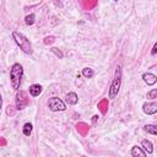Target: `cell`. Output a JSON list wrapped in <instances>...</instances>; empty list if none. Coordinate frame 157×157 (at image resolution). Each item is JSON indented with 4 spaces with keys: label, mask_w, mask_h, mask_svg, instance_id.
<instances>
[{
    "label": "cell",
    "mask_w": 157,
    "mask_h": 157,
    "mask_svg": "<svg viewBox=\"0 0 157 157\" xmlns=\"http://www.w3.org/2000/svg\"><path fill=\"white\" fill-rule=\"evenodd\" d=\"M22 77H23V66L18 63L12 64L10 69V83L15 91H18Z\"/></svg>",
    "instance_id": "cell-1"
},
{
    "label": "cell",
    "mask_w": 157,
    "mask_h": 157,
    "mask_svg": "<svg viewBox=\"0 0 157 157\" xmlns=\"http://www.w3.org/2000/svg\"><path fill=\"white\" fill-rule=\"evenodd\" d=\"M12 38H13V40H15V43L20 47V49L25 53V54H28V55H31L32 53H33V49H32V44H31V42H29V39L23 34V33H21V32H18V31H13L12 32Z\"/></svg>",
    "instance_id": "cell-2"
},
{
    "label": "cell",
    "mask_w": 157,
    "mask_h": 157,
    "mask_svg": "<svg viewBox=\"0 0 157 157\" xmlns=\"http://www.w3.org/2000/svg\"><path fill=\"white\" fill-rule=\"evenodd\" d=\"M120 86H121V66L118 65L117 69H115V74H114L113 81L110 83L109 91H108V97L110 99H113V98H115L118 96L119 90H120Z\"/></svg>",
    "instance_id": "cell-3"
},
{
    "label": "cell",
    "mask_w": 157,
    "mask_h": 157,
    "mask_svg": "<svg viewBox=\"0 0 157 157\" xmlns=\"http://www.w3.org/2000/svg\"><path fill=\"white\" fill-rule=\"evenodd\" d=\"M28 102H29V98H28L27 92L23 91V90L17 91V93H16V98H15L16 109H17V110H22V109H25V108L28 105Z\"/></svg>",
    "instance_id": "cell-4"
},
{
    "label": "cell",
    "mask_w": 157,
    "mask_h": 157,
    "mask_svg": "<svg viewBox=\"0 0 157 157\" xmlns=\"http://www.w3.org/2000/svg\"><path fill=\"white\" fill-rule=\"evenodd\" d=\"M49 110L52 112H63L66 109V105L64 103V101H61L59 97H52L49 98L48 103H47Z\"/></svg>",
    "instance_id": "cell-5"
},
{
    "label": "cell",
    "mask_w": 157,
    "mask_h": 157,
    "mask_svg": "<svg viewBox=\"0 0 157 157\" xmlns=\"http://www.w3.org/2000/svg\"><path fill=\"white\" fill-rule=\"evenodd\" d=\"M142 112L147 115H152L157 113V102H145L142 104Z\"/></svg>",
    "instance_id": "cell-6"
},
{
    "label": "cell",
    "mask_w": 157,
    "mask_h": 157,
    "mask_svg": "<svg viewBox=\"0 0 157 157\" xmlns=\"http://www.w3.org/2000/svg\"><path fill=\"white\" fill-rule=\"evenodd\" d=\"M76 130L78 131L80 135L86 136L88 134V131H90V125L87 123H85V121H78L76 124Z\"/></svg>",
    "instance_id": "cell-7"
},
{
    "label": "cell",
    "mask_w": 157,
    "mask_h": 157,
    "mask_svg": "<svg viewBox=\"0 0 157 157\" xmlns=\"http://www.w3.org/2000/svg\"><path fill=\"white\" fill-rule=\"evenodd\" d=\"M142 80L145 81V83H147L148 86H153L157 82V76L152 72H145L142 75Z\"/></svg>",
    "instance_id": "cell-8"
},
{
    "label": "cell",
    "mask_w": 157,
    "mask_h": 157,
    "mask_svg": "<svg viewBox=\"0 0 157 157\" xmlns=\"http://www.w3.org/2000/svg\"><path fill=\"white\" fill-rule=\"evenodd\" d=\"M65 99H66V103H67V104L75 105V104H77V102H78V96H77L75 92H69V93H66Z\"/></svg>",
    "instance_id": "cell-9"
},
{
    "label": "cell",
    "mask_w": 157,
    "mask_h": 157,
    "mask_svg": "<svg viewBox=\"0 0 157 157\" xmlns=\"http://www.w3.org/2000/svg\"><path fill=\"white\" fill-rule=\"evenodd\" d=\"M131 156L132 157H145L147 153H146V151L142 148V147H140V146H132V148H131Z\"/></svg>",
    "instance_id": "cell-10"
},
{
    "label": "cell",
    "mask_w": 157,
    "mask_h": 157,
    "mask_svg": "<svg viewBox=\"0 0 157 157\" xmlns=\"http://www.w3.org/2000/svg\"><path fill=\"white\" fill-rule=\"evenodd\" d=\"M42 91H43V87H42L40 85H38V83H33V85L29 86V94H31L32 97L39 96V94L42 93Z\"/></svg>",
    "instance_id": "cell-11"
},
{
    "label": "cell",
    "mask_w": 157,
    "mask_h": 157,
    "mask_svg": "<svg viewBox=\"0 0 157 157\" xmlns=\"http://www.w3.org/2000/svg\"><path fill=\"white\" fill-rule=\"evenodd\" d=\"M108 107H109V103H108V99H107V98H102V99L98 102V104H97V108L99 109V112H101L102 114H107Z\"/></svg>",
    "instance_id": "cell-12"
},
{
    "label": "cell",
    "mask_w": 157,
    "mask_h": 157,
    "mask_svg": "<svg viewBox=\"0 0 157 157\" xmlns=\"http://www.w3.org/2000/svg\"><path fill=\"white\" fill-rule=\"evenodd\" d=\"M141 147L146 151V153H148V155H151L152 152H153V144L150 141V140H147V139H144L142 141H141Z\"/></svg>",
    "instance_id": "cell-13"
},
{
    "label": "cell",
    "mask_w": 157,
    "mask_h": 157,
    "mask_svg": "<svg viewBox=\"0 0 157 157\" xmlns=\"http://www.w3.org/2000/svg\"><path fill=\"white\" fill-rule=\"evenodd\" d=\"M144 131L151 135H157V124H146L144 126Z\"/></svg>",
    "instance_id": "cell-14"
},
{
    "label": "cell",
    "mask_w": 157,
    "mask_h": 157,
    "mask_svg": "<svg viewBox=\"0 0 157 157\" xmlns=\"http://www.w3.org/2000/svg\"><path fill=\"white\" fill-rule=\"evenodd\" d=\"M82 76L86 77V78H91V77H93V76H94V71H93V69H91V67H83V69H82Z\"/></svg>",
    "instance_id": "cell-15"
},
{
    "label": "cell",
    "mask_w": 157,
    "mask_h": 157,
    "mask_svg": "<svg viewBox=\"0 0 157 157\" xmlns=\"http://www.w3.org/2000/svg\"><path fill=\"white\" fill-rule=\"evenodd\" d=\"M34 22H36V15L34 13H29L25 17V23L27 26H32V25H34Z\"/></svg>",
    "instance_id": "cell-16"
},
{
    "label": "cell",
    "mask_w": 157,
    "mask_h": 157,
    "mask_svg": "<svg viewBox=\"0 0 157 157\" xmlns=\"http://www.w3.org/2000/svg\"><path fill=\"white\" fill-rule=\"evenodd\" d=\"M32 129H33L32 124H31V123H26V124L23 125V128H22V132H23V135L29 136V135L32 134Z\"/></svg>",
    "instance_id": "cell-17"
},
{
    "label": "cell",
    "mask_w": 157,
    "mask_h": 157,
    "mask_svg": "<svg viewBox=\"0 0 157 157\" xmlns=\"http://www.w3.org/2000/svg\"><path fill=\"white\" fill-rule=\"evenodd\" d=\"M146 98L147 99H157V88H152L151 91H148L146 94Z\"/></svg>",
    "instance_id": "cell-18"
},
{
    "label": "cell",
    "mask_w": 157,
    "mask_h": 157,
    "mask_svg": "<svg viewBox=\"0 0 157 157\" xmlns=\"http://www.w3.org/2000/svg\"><path fill=\"white\" fill-rule=\"evenodd\" d=\"M50 52H52L53 54H55V56H58L59 59H63V58H64V54H63V52H61L59 48L53 47V48H50Z\"/></svg>",
    "instance_id": "cell-19"
},
{
    "label": "cell",
    "mask_w": 157,
    "mask_h": 157,
    "mask_svg": "<svg viewBox=\"0 0 157 157\" xmlns=\"http://www.w3.org/2000/svg\"><path fill=\"white\" fill-rule=\"evenodd\" d=\"M97 2H98V0H87V4H86L83 7H85L86 10H91V9L96 7Z\"/></svg>",
    "instance_id": "cell-20"
},
{
    "label": "cell",
    "mask_w": 157,
    "mask_h": 157,
    "mask_svg": "<svg viewBox=\"0 0 157 157\" xmlns=\"http://www.w3.org/2000/svg\"><path fill=\"white\" fill-rule=\"evenodd\" d=\"M55 42V37L54 36H47V37H44V39H43V43L45 44V45H50V44H53Z\"/></svg>",
    "instance_id": "cell-21"
},
{
    "label": "cell",
    "mask_w": 157,
    "mask_h": 157,
    "mask_svg": "<svg viewBox=\"0 0 157 157\" xmlns=\"http://www.w3.org/2000/svg\"><path fill=\"white\" fill-rule=\"evenodd\" d=\"M155 54H157V42L155 43V45H153V48L151 50V55H155Z\"/></svg>",
    "instance_id": "cell-22"
},
{
    "label": "cell",
    "mask_w": 157,
    "mask_h": 157,
    "mask_svg": "<svg viewBox=\"0 0 157 157\" xmlns=\"http://www.w3.org/2000/svg\"><path fill=\"white\" fill-rule=\"evenodd\" d=\"M12 108H13V107H11V105H9V107H7L6 113H7L9 115H12V114H13V109H12Z\"/></svg>",
    "instance_id": "cell-23"
},
{
    "label": "cell",
    "mask_w": 157,
    "mask_h": 157,
    "mask_svg": "<svg viewBox=\"0 0 157 157\" xmlns=\"http://www.w3.org/2000/svg\"><path fill=\"white\" fill-rule=\"evenodd\" d=\"M98 118H99V117H98L97 114L92 117V124H93V125H96V124H97V121H98Z\"/></svg>",
    "instance_id": "cell-24"
},
{
    "label": "cell",
    "mask_w": 157,
    "mask_h": 157,
    "mask_svg": "<svg viewBox=\"0 0 157 157\" xmlns=\"http://www.w3.org/2000/svg\"><path fill=\"white\" fill-rule=\"evenodd\" d=\"M0 140H1V144H0V146H1V147H4V146L6 145V140H5V137H0Z\"/></svg>",
    "instance_id": "cell-25"
},
{
    "label": "cell",
    "mask_w": 157,
    "mask_h": 157,
    "mask_svg": "<svg viewBox=\"0 0 157 157\" xmlns=\"http://www.w3.org/2000/svg\"><path fill=\"white\" fill-rule=\"evenodd\" d=\"M113 1H118V0H113Z\"/></svg>",
    "instance_id": "cell-26"
}]
</instances>
